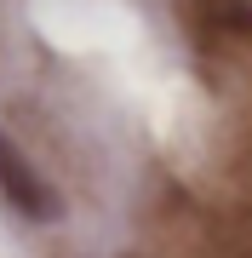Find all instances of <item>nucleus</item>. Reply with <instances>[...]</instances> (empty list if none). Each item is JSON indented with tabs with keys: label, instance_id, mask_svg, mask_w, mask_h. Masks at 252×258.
<instances>
[{
	"label": "nucleus",
	"instance_id": "1",
	"mask_svg": "<svg viewBox=\"0 0 252 258\" xmlns=\"http://www.w3.org/2000/svg\"><path fill=\"white\" fill-rule=\"evenodd\" d=\"M0 195L12 201V212H23V218H35V224L63 218V201H57V189L35 172V161H29L23 149L6 138V132H0Z\"/></svg>",
	"mask_w": 252,
	"mask_h": 258
},
{
	"label": "nucleus",
	"instance_id": "2",
	"mask_svg": "<svg viewBox=\"0 0 252 258\" xmlns=\"http://www.w3.org/2000/svg\"><path fill=\"white\" fill-rule=\"evenodd\" d=\"M201 12L212 23H224V29H246V35H252V6H246V0H201Z\"/></svg>",
	"mask_w": 252,
	"mask_h": 258
}]
</instances>
